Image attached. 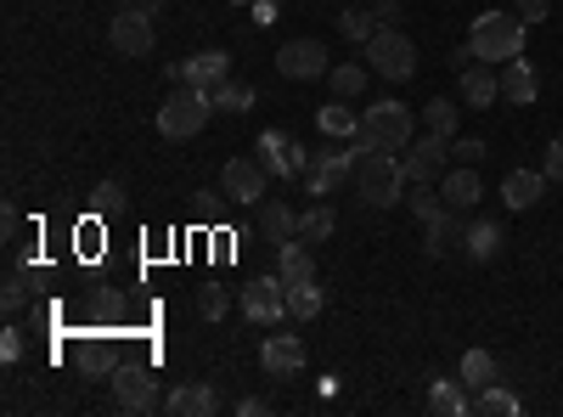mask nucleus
Here are the masks:
<instances>
[{"label":"nucleus","instance_id":"1","mask_svg":"<svg viewBox=\"0 0 563 417\" xmlns=\"http://www.w3.org/2000/svg\"><path fill=\"white\" fill-rule=\"evenodd\" d=\"M406 164H401V152H378L367 147V158L355 164V192H360V204L367 209H394L406 198Z\"/></svg>","mask_w":563,"mask_h":417},{"label":"nucleus","instance_id":"2","mask_svg":"<svg viewBox=\"0 0 563 417\" xmlns=\"http://www.w3.org/2000/svg\"><path fill=\"white\" fill-rule=\"evenodd\" d=\"M209 113H215V96L204 85H175L170 96H163V108H158V131L170 142H192L209 124Z\"/></svg>","mask_w":563,"mask_h":417},{"label":"nucleus","instance_id":"3","mask_svg":"<svg viewBox=\"0 0 563 417\" xmlns=\"http://www.w3.org/2000/svg\"><path fill=\"white\" fill-rule=\"evenodd\" d=\"M360 142L378 147V152H406V147L417 142L412 108H401L394 96H389V102H372L367 113H360Z\"/></svg>","mask_w":563,"mask_h":417},{"label":"nucleus","instance_id":"4","mask_svg":"<svg viewBox=\"0 0 563 417\" xmlns=\"http://www.w3.org/2000/svg\"><path fill=\"white\" fill-rule=\"evenodd\" d=\"M367 51V62H372V74L378 79H389V85H406L412 74H417V46L401 35L394 23H378V35L360 46Z\"/></svg>","mask_w":563,"mask_h":417},{"label":"nucleus","instance_id":"5","mask_svg":"<svg viewBox=\"0 0 563 417\" xmlns=\"http://www.w3.org/2000/svg\"><path fill=\"white\" fill-rule=\"evenodd\" d=\"M474 57L479 62H513L524 51V17H507V12H485L468 35Z\"/></svg>","mask_w":563,"mask_h":417},{"label":"nucleus","instance_id":"6","mask_svg":"<svg viewBox=\"0 0 563 417\" xmlns=\"http://www.w3.org/2000/svg\"><path fill=\"white\" fill-rule=\"evenodd\" d=\"M237 305H243V316L254 328H277V322H287V287H282V277L271 271V277H254L248 287H237Z\"/></svg>","mask_w":563,"mask_h":417},{"label":"nucleus","instance_id":"7","mask_svg":"<svg viewBox=\"0 0 563 417\" xmlns=\"http://www.w3.org/2000/svg\"><path fill=\"white\" fill-rule=\"evenodd\" d=\"M277 74L310 85V79H327V74H333V62H327V46H321V40H287V46L277 51Z\"/></svg>","mask_w":563,"mask_h":417},{"label":"nucleus","instance_id":"8","mask_svg":"<svg viewBox=\"0 0 563 417\" xmlns=\"http://www.w3.org/2000/svg\"><path fill=\"white\" fill-rule=\"evenodd\" d=\"M445 158H451V142H445V136H435V131L417 136V142L401 152L406 181H412V186H435V181H440V170H445Z\"/></svg>","mask_w":563,"mask_h":417},{"label":"nucleus","instance_id":"9","mask_svg":"<svg viewBox=\"0 0 563 417\" xmlns=\"http://www.w3.org/2000/svg\"><path fill=\"white\" fill-rule=\"evenodd\" d=\"M265 181H271V170H265L259 158H231V164L220 170V198H231V204H259V198H265Z\"/></svg>","mask_w":563,"mask_h":417},{"label":"nucleus","instance_id":"10","mask_svg":"<svg viewBox=\"0 0 563 417\" xmlns=\"http://www.w3.org/2000/svg\"><path fill=\"white\" fill-rule=\"evenodd\" d=\"M108 40H113V51H124V57H147V51L158 46L152 17L136 12V7H119V17H113V28H108Z\"/></svg>","mask_w":563,"mask_h":417},{"label":"nucleus","instance_id":"11","mask_svg":"<svg viewBox=\"0 0 563 417\" xmlns=\"http://www.w3.org/2000/svg\"><path fill=\"white\" fill-rule=\"evenodd\" d=\"M113 401L124 406V412H158L163 401H158V378L147 372V367H119L113 372Z\"/></svg>","mask_w":563,"mask_h":417},{"label":"nucleus","instance_id":"12","mask_svg":"<svg viewBox=\"0 0 563 417\" xmlns=\"http://www.w3.org/2000/svg\"><path fill=\"white\" fill-rule=\"evenodd\" d=\"M259 367L271 372V378L305 372V339H299V333H271V339L259 344Z\"/></svg>","mask_w":563,"mask_h":417},{"label":"nucleus","instance_id":"13","mask_svg":"<svg viewBox=\"0 0 563 417\" xmlns=\"http://www.w3.org/2000/svg\"><path fill=\"white\" fill-rule=\"evenodd\" d=\"M225 74H231V57L225 51H197V57H186V62H175V69H170L175 85H204V90L225 85Z\"/></svg>","mask_w":563,"mask_h":417},{"label":"nucleus","instance_id":"14","mask_svg":"<svg viewBox=\"0 0 563 417\" xmlns=\"http://www.w3.org/2000/svg\"><path fill=\"white\" fill-rule=\"evenodd\" d=\"M163 412L170 417H215L220 395H215V383H181V390L163 395Z\"/></svg>","mask_w":563,"mask_h":417},{"label":"nucleus","instance_id":"15","mask_svg":"<svg viewBox=\"0 0 563 417\" xmlns=\"http://www.w3.org/2000/svg\"><path fill=\"white\" fill-rule=\"evenodd\" d=\"M502 96L513 108H529L541 96V74H536V62H524V57H513V62H502Z\"/></svg>","mask_w":563,"mask_h":417},{"label":"nucleus","instance_id":"16","mask_svg":"<svg viewBox=\"0 0 563 417\" xmlns=\"http://www.w3.org/2000/svg\"><path fill=\"white\" fill-rule=\"evenodd\" d=\"M547 192V170H507L502 175V204L507 209H536Z\"/></svg>","mask_w":563,"mask_h":417},{"label":"nucleus","instance_id":"17","mask_svg":"<svg viewBox=\"0 0 563 417\" xmlns=\"http://www.w3.org/2000/svg\"><path fill=\"white\" fill-rule=\"evenodd\" d=\"M502 96V74H490V62L462 69V108H490Z\"/></svg>","mask_w":563,"mask_h":417},{"label":"nucleus","instance_id":"18","mask_svg":"<svg viewBox=\"0 0 563 417\" xmlns=\"http://www.w3.org/2000/svg\"><path fill=\"white\" fill-rule=\"evenodd\" d=\"M259 232H265V243H271V248H282V243L299 237V214H293L282 198H271V204H259Z\"/></svg>","mask_w":563,"mask_h":417},{"label":"nucleus","instance_id":"19","mask_svg":"<svg viewBox=\"0 0 563 417\" xmlns=\"http://www.w3.org/2000/svg\"><path fill=\"white\" fill-rule=\"evenodd\" d=\"M502 243H507L502 220H474V226H468V237H462V254L485 266V260H495V254H502Z\"/></svg>","mask_w":563,"mask_h":417},{"label":"nucleus","instance_id":"20","mask_svg":"<svg viewBox=\"0 0 563 417\" xmlns=\"http://www.w3.org/2000/svg\"><path fill=\"white\" fill-rule=\"evenodd\" d=\"M428 406L445 412V417H462V412H474V395H468V383H462V378H435V383H428Z\"/></svg>","mask_w":563,"mask_h":417},{"label":"nucleus","instance_id":"21","mask_svg":"<svg viewBox=\"0 0 563 417\" xmlns=\"http://www.w3.org/2000/svg\"><path fill=\"white\" fill-rule=\"evenodd\" d=\"M277 277H282V287H293V282L316 277V260H310L305 237H293V243H282V248H277Z\"/></svg>","mask_w":563,"mask_h":417},{"label":"nucleus","instance_id":"22","mask_svg":"<svg viewBox=\"0 0 563 417\" xmlns=\"http://www.w3.org/2000/svg\"><path fill=\"white\" fill-rule=\"evenodd\" d=\"M440 192H445V204H451V209H462V214H468V209L485 198V192H479V175H474V164L451 170V175L440 181Z\"/></svg>","mask_w":563,"mask_h":417},{"label":"nucleus","instance_id":"23","mask_svg":"<svg viewBox=\"0 0 563 417\" xmlns=\"http://www.w3.org/2000/svg\"><path fill=\"white\" fill-rule=\"evenodd\" d=\"M316 124H321L327 142H360V119L344 108V96H339V102H327V108L316 113Z\"/></svg>","mask_w":563,"mask_h":417},{"label":"nucleus","instance_id":"24","mask_svg":"<svg viewBox=\"0 0 563 417\" xmlns=\"http://www.w3.org/2000/svg\"><path fill=\"white\" fill-rule=\"evenodd\" d=\"M259 164L271 170V175H293V136H282V131H259Z\"/></svg>","mask_w":563,"mask_h":417},{"label":"nucleus","instance_id":"25","mask_svg":"<svg viewBox=\"0 0 563 417\" xmlns=\"http://www.w3.org/2000/svg\"><path fill=\"white\" fill-rule=\"evenodd\" d=\"M321 305H327V294L316 287V277H305V282L287 287V316H293V322H316Z\"/></svg>","mask_w":563,"mask_h":417},{"label":"nucleus","instance_id":"26","mask_svg":"<svg viewBox=\"0 0 563 417\" xmlns=\"http://www.w3.org/2000/svg\"><path fill=\"white\" fill-rule=\"evenodd\" d=\"M462 209H445V214H435V220H423V226H428V254H435V260H440V254L456 243V237H468V226H462V220H456Z\"/></svg>","mask_w":563,"mask_h":417},{"label":"nucleus","instance_id":"27","mask_svg":"<svg viewBox=\"0 0 563 417\" xmlns=\"http://www.w3.org/2000/svg\"><path fill=\"white\" fill-rule=\"evenodd\" d=\"M518 395L513 390H502V383H485V390H474V412L479 417H518Z\"/></svg>","mask_w":563,"mask_h":417},{"label":"nucleus","instance_id":"28","mask_svg":"<svg viewBox=\"0 0 563 417\" xmlns=\"http://www.w3.org/2000/svg\"><path fill=\"white\" fill-rule=\"evenodd\" d=\"M456 119H462V108H456V102H445V96H435V102H423V131H435V136L456 142Z\"/></svg>","mask_w":563,"mask_h":417},{"label":"nucleus","instance_id":"29","mask_svg":"<svg viewBox=\"0 0 563 417\" xmlns=\"http://www.w3.org/2000/svg\"><path fill=\"white\" fill-rule=\"evenodd\" d=\"M333 226H339L333 204H310V209L299 214V237H305V243H327V237H333Z\"/></svg>","mask_w":563,"mask_h":417},{"label":"nucleus","instance_id":"30","mask_svg":"<svg viewBox=\"0 0 563 417\" xmlns=\"http://www.w3.org/2000/svg\"><path fill=\"white\" fill-rule=\"evenodd\" d=\"M327 85H333V96H344V102H355V96L367 90V69H360V62H339V69L327 74Z\"/></svg>","mask_w":563,"mask_h":417},{"label":"nucleus","instance_id":"31","mask_svg":"<svg viewBox=\"0 0 563 417\" xmlns=\"http://www.w3.org/2000/svg\"><path fill=\"white\" fill-rule=\"evenodd\" d=\"M456 378L468 383V390H485V383H495V356H485V349H468Z\"/></svg>","mask_w":563,"mask_h":417},{"label":"nucleus","instance_id":"32","mask_svg":"<svg viewBox=\"0 0 563 417\" xmlns=\"http://www.w3.org/2000/svg\"><path fill=\"white\" fill-rule=\"evenodd\" d=\"M339 28H344V40H355V46H367V40L378 35V17H372V12H360L355 0H350V7H344V17H339Z\"/></svg>","mask_w":563,"mask_h":417},{"label":"nucleus","instance_id":"33","mask_svg":"<svg viewBox=\"0 0 563 417\" xmlns=\"http://www.w3.org/2000/svg\"><path fill=\"white\" fill-rule=\"evenodd\" d=\"M209 96H215V108H220V113H248V108H254V90H248V85H231V79H225V85H215Z\"/></svg>","mask_w":563,"mask_h":417},{"label":"nucleus","instance_id":"34","mask_svg":"<svg viewBox=\"0 0 563 417\" xmlns=\"http://www.w3.org/2000/svg\"><path fill=\"white\" fill-rule=\"evenodd\" d=\"M197 310H204L209 322H220V316L231 310V294H225L220 282H209V287H197Z\"/></svg>","mask_w":563,"mask_h":417},{"label":"nucleus","instance_id":"35","mask_svg":"<svg viewBox=\"0 0 563 417\" xmlns=\"http://www.w3.org/2000/svg\"><path fill=\"white\" fill-rule=\"evenodd\" d=\"M451 158H456V164H485L490 147H485V142H474V136H456V142H451Z\"/></svg>","mask_w":563,"mask_h":417},{"label":"nucleus","instance_id":"36","mask_svg":"<svg viewBox=\"0 0 563 417\" xmlns=\"http://www.w3.org/2000/svg\"><path fill=\"white\" fill-rule=\"evenodd\" d=\"M90 204H96V214H113V209L124 204V186H119V181H102V186L90 192Z\"/></svg>","mask_w":563,"mask_h":417},{"label":"nucleus","instance_id":"37","mask_svg":"<svg viewBox=\"0 0 563 417\" xmlns=\"http://www.w3.org/2000/svg\"><path fill=\"white\" fill-rule=\"evenodd\" d=\"M0 299H7V310H23V299H28V271H12V277H7V294H0Z\"/></svg>","mask_w":563,"mask_h":417},{"label":"nucleus","instance_id":"38","mask_svg":"<svg viewBox=\"0 0 563 417\" xmlns=\"http://www.w3.org/2000/svg\"><path fill=\"white\" fill-rule=\"evenodd\" d=\"M0 361H7V367H12V361H23V333H17V328L0 333Z\"/></svg>","mask_w":563,"mask_h":417},{"label":"nucleus","instance_id":"39","mask_svg":"<svg viewBox=\"0 0 563 417\" xmlns=\"http://www.w3.org/2000/svg\"><path fill=\"white\" fill-rule=\"evenodd\" d=\"M541 170H547V181H558L563 186V136L547 147V158H541Z\"/></svg>","mask_w":563,"mask_h":417},{"label":"nucleus","instance_id":"40","mask_svg":"<svg viewBox=\"0 0 563 417\" xmlns=\"http://www.w3.org/2000/svg\"><path fill=\"white\" fill-rule=\"evenodd\" d=\"M547 12H552V0H518V17L524 23H547Z\"/></svg>","mask_w":563,"mask_h":417},{"label":"nucleus","instance_id":"41","mask_svg":"<svg viewBox=\"0 0 563 417\" xmlns=\"http://www.w3.org/2000/svg\"><path fill=\"white\" fill-rule=\"evenodd\" d=\"M474 62H479V57H474V46H456V51H451V69H456V74H462V69H474Z\"/></svg>","mask_w":563,"mask_h":417},{"label":"nucleus","instance_id":"42","mask_svg":"<svg viewBox=\"0 0 563 417\" xmlns=\"http://www.w3.org/2000/svg\"><path fill=\"white\" fill-rule=\"evenodd\" d=\"M372 17H378V23H394V17H401V7H394V0H378Z\"/></svg>","mask_w":563,"mask_h":417},{"label":"nucleus","instance_id":"43","mask_svg":"<svg viewBox=\"0 0 563 417\" xmlns=\"http://www.w3.org/2000/svg\"><path fill=\"white\" fill-rule=\"evenodd\" d=\"M259 412H265L259 395H243V401H237V417H259Z\"/></svg>","mask_w":563,"mask_h":417},{"label":"nucleus","instance_id":"44","mask_svg":"<svg viewBox=\"0 0 563 417\" xmlns=\"http://www.w3.org/2000/svg\"><path fill=\"white\" fill-rule=\"evenodd\" d=\"M136 12H147V17H158V12H163V0H136Z\"/></svg>","mask_w":563,"mask_h":417},{"label":"nucleus","instance_id":"45","mask_svg":"<svg viewBox=\"0 0 563 417\" xmlns=\"http://www.w3.org/2000/svg\"><path fill=\"white\" fill-rule=\"evenodd\" d=\"M119 7H136V0H119Z\"/></svg>","mask_w":563,"mask_h":417}]
</instances>
